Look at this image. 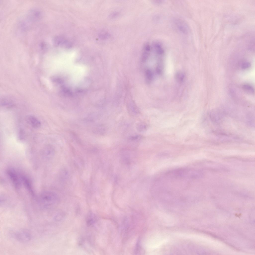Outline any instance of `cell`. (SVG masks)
Masks as SVG:
<instances>
[{
  "mask_svg": "<svg viewBox=\"0 0 255 255\" xmlns=\"http://www.w3.org/2000/svg\"><path fill=\"white\" fill-rule=\"evenodd\" d=\"M42 156L47 159L52 158L55 154L54 149L50 144L46 145L42 148L41 151Z\"/></svg>",
  "mask_w": 255,
  "mask_h": 255,
  "instance_id": "5b68a950",
  "label": "cell"
},
{
  "mask_svg": "<svg viewBox=\"0 0 255 255\" xmlns=\"http://www.w3.org/2000/svg\"><path fill=\"white\" fill-rule=\"evenodd\" d=\"M162 64L161 63L159 64H158L156 69V70L157 73L160 74L162 72Z\"/></svg>",
  "mask_w": 255,
  "mask_h": 255,
  "instance_id": "5bb4252c",
  "label": "cell"
},
{
  "mask_svg": "<svg viewBox=\"0 0 255 255\" xmlns=\"http://www.w3.org/2000/svg\"><path fill=\"white\" fill-rule=\"evenodd\" d=\"M176 78L179 82H183L184 78L185 75L184 74L181 72H178L176 75Z\"/></svg>",
  "mask_w": 255,
  "mask_h": 255,
  "instance_id": "30bf717a",
  "label": "cell"
},
{
  "mask_svg": "<svg viewBox=\"0 0 255 255\" xmlns=\"http://www.w3.org/2000/svg\"><path fill=\"white\" fill-rule=\"evenodd\" d=\"M22 182L30 193L33 195V192L32 190L31 183L29 180L27 178L24 176H21Z\"/></svg>",
  "mask_w": 255,
  "mask_h": 255,
  "instance_id": "ba28073f",
  "label": "cell"
},
{
  "mask_svg": "<svg viewBox=\"0 0 255 255\" xmlns=\"http://www.w3.org/2000/svg\"><path fill=\"white\" fill-rule=\"evenodd\" d=\"M58 197L55 193L45 191L42 193L37 200L38 204L41 208L47 209L55 205L58 202Z\"/></svg>",
  "mask_w": 255,
  "mask_h": 255,
  "instance_id": "6da1fadb",
  "label": "cell"
},
{
  "mask_svg": "<svg viewBox=\"0 0 255 255\" xmlns=\"http://www.w3.org/2000/svg\"><path fill=\"white\" fill-rule=\"evenodd\" d=\"M251 64L249 62H245L243 63L242 65V68L243 69H246L249 68L251 66Z\"/></svg>",
  "mask_w": 255,
  "mask_h": 255,
  "instance_id": "7c38bea8",
  "label": "cell"
},
{
  "mask_svg": "<svg viewBox=\"0 0 255 255\" xmlns=\"http://www.w3.org/2000/svg\"><path fill=\"white\" fill-rule=\"evenodd\" d=\"M26 120L28 123L33 128H37L41 125L40 120L34 115H30L26 117Z\"/></svg>",
  "mask_w": 255,
  "mask_h": 255,
  "instance_id": "8992f818",
  "label": "cell"
},
{
  "mask_svg": "<svg viewBox=\"0 0 255 255\" xmlns=\"http://www.w3.org/2000/svg\"><path fill=\"white\" fill-rule=\"evenodd\" d=\"M146 80L147 83H150L153 78V74L152 71L148 69L146 70L145 72Z\"/></svg>",
  "mask_w": 255,
  "mask_h": 255,
  "instance_id": "9c48e42d",
  "label": "cell"
},
{
  "mask_svg": "<svg viewBox=\"0 0 255 255\" xmlns=\"http://www.w3.org/2000/svg\"><path fill=\"white\" fill-rule=\"evenodd\" d=\"M151 49V46L149 44L147 43L144 45L141 57L142 62H144L146 61L149 56Z\"/></svg>",
  "mask_w": 255,
  "mask_h": 255,
  "instance_id": "52a82bcc",
  "label": "cell"
},
{
  "mask_svg": "<svg viewBox=\"0 0 255 255\" xmlns=\"http://www.w3.org/2000/svg\"><path fill=\"white\" fill-rule=\"evenodd\" d=\"M173 24L175 28L180 33L185 35L189 33V27L184 20L180 18H175L173 20Z\"/></svg>",
  "mask_w": 255,
  "mask_h": 255,
  "instance_id": "7a4b0ae2",
  "label": "cell"
},
{
  "mask_svg": "<svg viewBox=\"0 0 255 255\" xmlns=\"http://www.w3.org/2000/svg\"><path fill=\"white\" fill-rule=\"evenodd\" d=\"M243 88L245 90L247 91L250 93H253L254 90L253 87L250 85L248 84H245L243 86Z\"/></svg>",
  "mask_w": 255,
  "mask_h": 255,
  "instance_id": "8fae6325",
  "label": "cell"
},
{
  "mask_svg": "<svg viewBox=\"0 0 255 255\" xmlns=\"http://www.w3.org/2000/svg\"><path fill=\"white\" fill-rule=\"evenodd\" d=\"M14 235L17 240L22 242H28L30 240L31 238L30 233L28 231L25 230L16 232Z\"/></svg>",
  "mask_w": 255,
  "mask_h": 255,
  "instance_id": "277c9868",
  "label": "cell"
},
{
  "mask_svg": "<svg viewBox=\"0 0 255 255\" xmlns=\"http://www.w3.org/2000/svg\"><path fill=\"white\" fill-rule=\"evenodd\" d=\"M6 173L14 187L16 188H19L20 186L22 181L21 176L20 177L15 170L12 168L8 169Z\"/></svg>",
  "mask_w": 255,
  "mask_h": 255,
  "instance_id": "3957f363",
  "label": "cell"
},
{
  "mask_svg": "<svg viewBox=\"0 0 255 255\" xmlns=\"http://www.w3.org/2000/svg\"><path fill=\"white\" fill-rule=\"evenodd\" d=\"M93 216H89L88 219V223L89 225H91L94 222L95 218Z\"/></svg>",
  "mask_w": 255,
  "mask_h": 255,
  "instance_id": "4fadbf2b",
  "label": "cell"
}]
</instances>
